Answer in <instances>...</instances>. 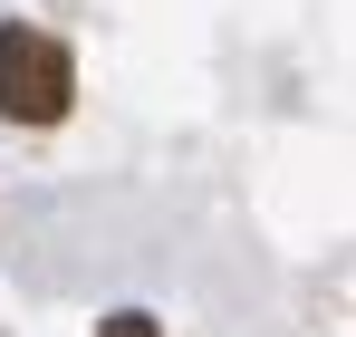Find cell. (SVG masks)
<instances>
[{
  "label": "cell",
  "instance_id": "6da1fadb",
  "mask_svg": "<svg viewBox=\"0 0 356 337\" xmlns=\"http://www.w3.org/2000/svg\"><path fill=\"white\" fill-rule=\"evenodd\" d=\"M67 97H77V58L29 19H0V116L10 125H58Z\"/></svg>",
  "mask_w": 356,
  "mask_h": 337
},
{
  "label": "cell",
  "instance_id": "7a4b0ae2",
  "mask_svg": "<svg viewBox=\"0 0 356 337\" xmlns=\"http://www.w3.org/2000/svg\"><path fill=\"white\" fill-rule=\"evenodd\" d=\"M97 337H154V318H145V308H116V318H106Z\"/></svg>",
  "mask_w": 356,
  "mask_h": 337
}]
</instances>
